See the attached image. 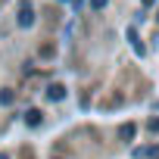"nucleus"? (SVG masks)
Here are the masks:
<instances>
[{
    "instance_id": "nucleus-12",
    "label": "nucleus",
    "mask_w": 159,
    "mask_h": 159,
    "mask_svg": "<svg viewBox=\"0 0 159 159\" xmlns=\"http://www.w3.org/2000/svg\"><path fill=\"white\" fill-rule=\"evenodd\" d=\"M156 19H159V16H156Z\"/></svg>"
},
{
    "instance_id": "nucleus-3",
    "label": "nucleus",
    "mask_w": 159,
    "mask_h": 159,
    "mask_svg": "<svg viewBox=\"0 0 159 159\" xmlns=\"http://www.w3.org/2000/svg\"><path fill=\"white\" fill-rule=\"evenodd\" d=\"M47 97H50V100H62V97H66V88H62V84H50V88H47Z\"/></svg>"
},
{
    "instance_id": "nucleus-4",
    "label": "nucleus",
    "mask_w": 159,
    "mask_h": 159,
    "mask_svg": "<svg viewBox=\"0 0 159 159\" xmlns=\"http://www.w3.org/2000/svg\"><path fill=\"white\" fill-rule=\"evenodd\" d=\"M156 153H159V147H137V150H134L137 159H147V156H156Z\"/></svg>"
},
{
    "instance_id": "nucleus-8",
    "label": "nucleus",
    "mask_w": 159,
    "mask_h": 159,
    "mask_svg": "<svg viewBox=\"0 0 159 159\" xmlns=\"http://www.w3.org/2000/svg\"><path fill=\"white\" fill-rule=\"evenodd\" d=\"M106 3H109V0H91V10H103Z\"/></svg>"
},
{
    "instance_id": "nucleus-6",
    "label": "nucleus",
    "mask_w": 159,
    "mask_h": 159,
    "mask_svg": "<svg viewBox=\"0 0 159 159\" xmlns=\"http://www.w3.org/2000/svg\"><path fill=\"white\" fill-rule=\"evenodd\" d=\"M119 134H122V140H131V137H134V125H131V122H128V125H122V131H119Z\"/></svg>"
},
{
    "instance_id": "nucleus-2",
    "label": "nucleus",
    "mask_w": 159,
    "mask_h": 159,
    "mask_svg": "<svg viewBox=\"0 0 159 159\" xmlns=\"http://www.w3.org/2000/svg\"><path fill=\"white\" fill-rule=\"evenodd\" d=\"M128 41H131V47H134V53L137 56H143L147 53V47L140 44V38H137V28H128Z\"/></svg>"
},
{
    "instance_id": "nucleus-1",
    "label": "nucleus",
    "mask_w": 159,
    "mask_h": 159,
    "mask_svg": "<svg viewBox=\"0 0 159 159\" xmlns=\"http://www.w3.org/2000/svg\"><path fill=\"white\" fill-rule=\"evenodd\" d=\"M31 22H34V10L28 7V0H22V10H19V25H22V28H28Z\"/></svg>"
},
{
    "instance_id": "nucleus-7",
    "label": "nucleus",
    "mask_w": 159,
    "mask_h": 159,
    "mask_svg": "<svg viewBox=\"0 0 159 159\" xmlns=\"http://www.w3.org/2000/svg\"><path fill=\"white\" fill-rule=\"evenodd\" d=\"M0 103L10 106V103H13V91H0Z\"/></svg>"
},
{
    "instance_id": "nucleus-5",
    "label": "nucleus",
    "mask_w": 159,
    "mask_h": 159,
    "mask_svg": "<svg viewBox=\"0 0 159 159\" xmlns=\"http://www.w3.org/2000/svg\"><path fill=\"white\" fill-rule=\"evenodd\" d=\"M25 122H28L31 128H34V125H41V109H28V112H25Z\"/></svg>"
},
{
    "instance_id": "nucleus-9",
    "label": "nucleus",
    "mask_w": 159,
    "mask_h": 159,
    "mask_svg": "<svg viewBox=\"0 0 159 159\" xmlns=\"http://www.w3.org/2000/svg\"><path fill=\"white\" fill-rule=\"evenodd\" d=\"M147 128H150V131H159V119H150V122H147Z\"/></svg>"
},
{
    "instance_id": "nucleus-10",
    "label": "nucleus",
    "mask_w": 159,
    "mask_h": 159,
    "mask_svg": "<svg viewBox=\"0 0 159 159\" xmlns=\"http://www.w3.org/2000/svg\"><path fill=\"white\" fill-rule=\"evenodd\" d=\"M0 159H10V156H7V153H0Z\"/></svg>"
},
{
    "instance_id": "nucleus-11",
    "label": "nucleus",
    "mask_w": 159,
    "mask_h": 159,
    "mask_svg": "<svg viewBox=\"0 0 159 159\" xmlns=\"http://www.w3.org/2000/svg\"><path fill=\"white\" fill-rule=\"evenodd\" d=\"M140 3H153V0H140Z\"/></svg>"
}]
</instances>
